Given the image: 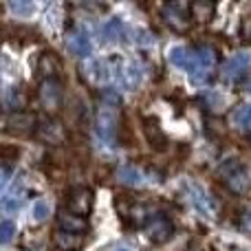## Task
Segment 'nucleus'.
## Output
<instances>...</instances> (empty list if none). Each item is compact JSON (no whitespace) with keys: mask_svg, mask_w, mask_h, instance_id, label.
Here are the masks:
<instances>
[{"mask_svg":"<svg viewBox=\"0 0 251 251\" xmlns=\"http://www.w3.org/2000/svg\"><path fill=\"white\" fill-rule=\"evenodd\" d=\"M249 62H251V55L249 53H236L234 57H231L229 62H227V66H225V79H236L240 73H247V66H249Z\"/></svg>","mask_w":251,"mask_h":251,"instance_id":"nucleus-15","label":"nucleus"},{"mask_svg":"<svg viewBox=\"0 0 251 251\" xmlns=\"http://www.w3.org/2000/svg\"><path fill=\"white\" fill-rule=\"evenodd\" d=\"M192 201L203 214H214V201L207 196V192H203L199 185L192 187Z\"/></svg>","mask_w":251,"mask_h":251,"instance_id":"nucleus-18","label":"nucleus"},{"mask_svg":"<svg viewBox=\"0 0 251 251\" xmlns=\"http://www.w3.org/2000/svg\"><path fill=\"white\" fill-rule=\"evenodd\" d=\"M170 62L178 69H185L187 73H194L196 66H199V55H196V49H187V47H172L170 49Z\"/></svg>","mask_w":251,"mask_h":251,"instance_id":"nucleus-8","label":"nucleus"},{"mask_svg":"<svg viewBox=\"0 0 251 251\" xmlns=\"http://www.w3.org/2000/svg\"><path fill=\"white\" fill-rule=\"evenodd\" d=\"M187 251H199V249H187Z\"/></svg>","mask_w":251,"mask_h":251,"instance_id":"nucleus-28","label":"nucleus"},{"mask_svg":"<svg viewBox=\"0 0 251 251\" xmlns=\"http://www.w3.org/2000/svg\"><path fill=\"white\" fill-rule=\"evenodd\" d=\"M190 13H192L194 20L205 22V20H209V18L214 16V4L212 2H194L190 7Z\"/></svg>","mask_w":251,"mask_h":251,"instance_id":"nucleus-20","label":"nucleus"},{"mask_svg":"<svg viewBox=\"0 0 251 251\" xmlns=\"http://www.w3.org/2000/svg\"><path fill=\"white\" fill-rule=\"evenodd\" d=\"M66 47H69V51L75 53V55L86 57L88 53H91V38H88L86 31L73 29V31H69V35H66Z\"/></svg>","mask_w":251,"mask_h":251,"instance_id":"nucleus-12","label":"nucleus"},{"mask_svg":"<svg viewBox=\"0 0 251 251\" xmlns=\"http://www.w3.org/2000/svg\"><path fill=\"white\" fill-rule=\"evenodd\" d=\"M161 18L163 22L174 31H187L190 29V16H187V7L181 2H168L161 7Z\"/></svg>","mask_w":251,"mask_h":251,"instance_id":"nucleus-5","label":"nucleus"},{"mask_svg":"<svg viewBox=\"0 0 251 251\" xmlns=\"http://www.w3.org/2000/svg\"><path fill=\"white\" fill-rule=\"evenodd\" d=\"M218 176H221V181L225 183L231 192H236V194H240V192L247 187V170L243 168V163H240L238 159H227L225 163L218 168Z\"/></svg>","mask_w":251,"mask_h":251,"instance_id":"nucleus-2","label":"nucleus"},{"mask_svg":"<svg viewBox=\"0 0 251 251\" xmlns=\"http://www.w3.org/2000/svg\"><path fill=\"white\" fill-rule=\"evenodd\" d=\"M57 227H60V231H69V234H79L82 236L84 231L88 229V221L82 216H77V214H71V212H60L57 214Z\"/></svg>","mask_w":251,"mask_h":251,"instance_id":"nucleus-10","label":"nucleus"},{"mask_svg":"<svg viewBox=\"0 0 251 251\" xmlns=\"http://www.w3.org/2000/svg\"><path fill=\"white\" fill-rule=\"evenodd\" d=\"M238 227H240L243 231H247V234H251V207L240 212V216H238Z\"/></svg>","mask_w":251,"mask_h":251,"instance_id":"nucleus-25","label":"nucleus"},{"mask_svg":"<svg viewBox=\"0 0 251 251\" xmlns=\"http://www.w3.org/2000/svg\"><path fill=\"white\" fill-rule=\"evenodd\" d=\"M38 100L47 113H57L62 108V84L57 79H44V82H40Z\"/></svg>","mask_w":251,"mask_h":251,"instance_id":"nucleus-3","label":"nucleus"},{"mask_svg":"<svg viewBox=\"0 0 251 251\" xmlns=\"http://www.w3.org/2000/svg\"><path fill=\"white\" fill-rule=\"evenodd\" d=\"M236 124L245 130H251V106H243V108L236 113Z\"/></svg>","mask_w":251,"mask_h":251,"instance_id":"nucleus-22","label":"nucleus"},{"mask_svg":"<svg viewBox=\"0 0 251 251\" xmlns=\"http://www.w3.org/2000/svg\"><path fill=\"white\" fill-rule=\"evenodd\" d=\"M35 134H38L40 141L51 143V146H57V143H62V141H64V137H66L62 124L55 122V119H44V122H40L38 128H35Z\"/></svg>","mask_w":251,"mask_h":251,"instance_id":"nucleus-9","label":"nucleus"},{"mask_svg":"<svg viewBox=\"0 0 251 251\" xmlns=\"http://www.w3.org/2000/svg\"><path fill=\"white\" fill-rule=\"evenodd\" d=\"M143 134H146V141L150 143L154 150H165V148H168V137L163 134V130H161V126L154 117H148L146 122H143Z\"/></svg>","mask_w":251,"mask_h":251,"instance_id":"nucleus-11","label":"nucleus"},{"mask_svg":"<svg viewBox=\"0 0 251 251\" xmlns=\"http://www.w3.org/2000/svg\"><path fill=\"white\" fill-rule=\"evenodd\" d=\"M196 55H199V66H196V71L190 77H192V82L203 84L209 77V73L214 71V66L218 64V53L212 47H199L196 49Z\"/></svg>","mask_w":251,"mask_h":251,"instance_id":"nucleus-6","label":"nucleus"},{"mask_svg":"<svg viewBox=\"0 0 251 251\" xmlns=\"http://www.w3.org/2000/svg\"><path fill=\"white\" fill-rule=\"evenodd\" d=\"M117 181L124 183V185H139L143 181L141 170L132 168V165H124V168L117 170Z\"/></svg>","mask_w":251,"mask_h":251,"instance_id":"nucleus-17","label":"nucleus"},{"mask_svg":"<svg viewBox=\"0 0 251 251\" xmlns=\"http://www.w3.org/2000/svg\"><path fill=\"white\" fill-rule=\"evenodd\" d=\"M49 212H51V207H49L47 201H35V205H33V218L35 221H44V218L49 216Z\"/></svg>","mask_w":251,"mask_h":251,"instance_id":"nucleus-24","label":"nucleus"},{"mask_svg":"<svg viewBox=\"0 0 251 251\" xmlns=\"http://www.w3.org/2000/svg\"><path fill=\"white\" fill-rule=\"evenodd\" d=\"M240 91H245V93H251V69H249L247 73L243 75V79H240Z\"/></svg>","mask_w":251,"mask_h":251,"instance_id":"nucleus-26","label":"nucleus"},{"mask_svg":"<svg viewBox=\"0 0 251 251\" xmlns=\"http://www.w3.org/2000/svg\"><path fill=\"white\" fill-rule=\"evenodd\" d=\"M143 231H146V236L152 240V243L163 245V243H168V240L172 238L174 225L165 216H154V218H150V221L146 223V229Z\"/></svg>","mask_w":251,"mask_h":251,"instance_id":"nucleus-7","label":"nucleus"},{"mask_svg":"<svg viewBox=\"0 0 251 251\" xmlns=\"http://www.w3.org/2000/svg\"><path fill=\"white\" fill-rule=\"evenodd\" d=\"M9 178H11V168H9V165H2V185H7Z\"/></svg>","mask_w":251,"mask_h":251,"instance_id":"nucleus-27","label":"nucleus"},{"mask_svg":"<svg viewBox=\"0 0 251 251\" xmlns=\"http://www.w3.org/2000/svg\"><path fill=\"white\" fill-rule=\"evenodd\" d=\"M13 231H16L13 223H11V221H2V225H0V243H2V245H9V243H11Z\"/></svg>","mask_w":251,"mask_h":251,"instance_id":"nucleus-23","label":"nucleus"},{"mask_svg":"<svg viewBox=\"0 0 251 251\" xmlns=\"http://www.w3.org/2000/svg\"><path fill=\"white\" fill-rule=\"evenodd\" d=\"M84 238L79 234H69V231H57L55 234V245L60 251H79Z\"/></svg>","mask_w":251,"mask_h":251,"instance_id":"nucleus-16","label":"nucleus"},{"mask_svg":"<svg viewBox=\"0 0 251 251\" xmlns=\"http://www.w3.org/2000/svg\"><path fill=\"white\" fill-rule=\"evenodd\" d=\"M7 106L13 110V113H22V106H25V97L18 88H11L7 95Z\"/></svg>","mask_w":251,"mask_h":251,"instance_id":"nucleus-21","label":"nucleus"},{"mask_svg":"<svg viewBox=\"0 0 251 251\" xmlns=\"http://www.w3.org/2000/svg\"><path fill=\"white\" fill-rule=\"evenodd\" d=\"M84 69H86V77L95 84L104 82V79L108 77V69L104 66V62H91V64L84 66Z\"/></svg>","mask_w":251,"mask_h":251,"instance_id":"nucleus-19","label":"nucleus"},{"mask_svg":"<svg viewBox=\"0 0 251 251\" xmlns=\"http://www.w3.org/2000/svg\"><path fill=\"white\" fill-rule=\"evenodd\" d=\"M119 106H122V97L117 91H101L100 95V106H97V117H95V128L97 134L104 143L115 146L117 143V134H119Z\"/></svg>","mask_w":251,"mask_h":251,"instance_id":"nucleus-1","label":"nucleus"},{"mask_svg":"<svg viewBox=\"0 0 251 251\" xmlns=\"http://www.w3.org/2000/svg\"><path fill=\"white\" fill-rule=\"evenodd\" d=\"M93 207V190L91 187H73L66 196V212L86 218Z\"/></svg>","mask_w":251,"mask_h":251,"instance_id":"nucleus-4","label":"nucleus"},{"mask_svg":"<svg viewBox=\"0 0 251 251\" xmlns=\"http://www.w3.org/2000/svg\"><path fill=\"white\" fill-rule=\"evenodd\" d=\"M57 71H60V60L53 53L44 51L38 60V73L42 77V82L44 79H57Z\"/></svg>","mask_w":251,"mask_h":251,"instance_id":"nucleus-14","label":"nucleus"},{"mask_svg":"<svg viewBox=\"0 0 251 251\" xmlns=\"http://www.w3.org/2000/svg\"><path fill=\"white\" fill-rule=\"evenodd\" d=\"M7 132L13 134H25L35 128V117L31 113H11L7 117Z\"/></svg>","mask_w":251,"mask_h":251,"instance_id":"nucleus-13","label":"nucleus"}]
</instances>
